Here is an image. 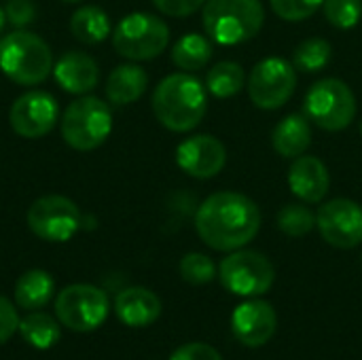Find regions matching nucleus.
<instances>
[{
    "instance_id": "1",
    "label": "nucleus",
    "mask_w": 362,
    "mask_h": 360,
    "mask_svg": "<svg viewBox=\"0 0 362 360\" xmlns=\"http://www.w3.org/2000/svg\"><path fill=\"white\" fill-rule=\"evenodd\" d=\"M195 231L212 250L233 252L259 236L261 210L244 193L218 191L199 204L195 212Z\"/></svg>"
},
{
    "instance_id": "2",
    "label": "nucleus",
    "mask_w": 362,
    "mask_h": 360,
    "mask_svg": "<svg viewBox=\"0 0 362 360\" xmlns=\"http://www.w3.org/2000/svg\"><path fill=\"white\" fill-rule=\"evenodd\" d=\"M157 121L176 134L195 129L208 110V89L191 72H174L159 81L151 100Z\"/></svg>"
},
{
    "instance_id": "3",
    "label": "nucleus",
    "mask_w": 362,
    "mask_h": 360,
    "mask_svg": "<svg viewBox=\"0 0 362 360\" xmlns=\"http://www.w3.org/2000/svg\"><path fill=\"white\" fill-rule=\"evenodd\" d=\"M202 19L212 42L235 47L261 32L265 8L261 0H206Z\"/></svg>"
},
{
    "instance_id": "4",
    "label": "nucleus",
    "mask_w": 362,
    "mask_h": 360,
    "mask_svg": "<svg viewBox=\"0 0 362 360\" xmlns=\"http://www.w3.org/2000/svg\"><path fill=\"white\" fill-rule=\"evenodd\" d=\"M0 70L17 85H40L53 72L51 47L38 34L15 30L0 38Z\"/></svg>"
},
{
    "instance_id": "5",
    "label": "nucleus",
    "mask_w": 362,
    "mask_h": 360,
    "mask_svg": "<svg viewBox=\"0 0 362 360\" xmlns=\"http://www.w3.org/2000/svg\"><path fill=\"white\" fill-rule=\"evenodd\" d=\"M64 142L74 151H93L112 132V110L95 95H81L66 106L59 117Z\"/></svg>"
},
{
    "instance_id": "6",
    "label": "nucleus",
    "mask_w": 362,
    "mask_h": 360,
    "mask_svg": "<svg viewBox=\"0 0 362 360\" xmlns=\"http://www.w3.org/2000/svg\"><path fill=\"white\" fill-rule=\"evenodd\" d=\"M115 51L129 62H148L159 57L170 42L168 23L151 13L125 15L110 34Z\"/></svg>"
},
{
    "instance_id": "7",
    "label": "nucleus",
    "mask_w": 362,
    "mask_h": 360,
    "mask_svg": "<svg viewBox=\"0 0 362 360\" xmlns=\"http://www.w3.org/2000/svg\"><path fill=\"white\" fill-rule=\"evenodd\" d=\"M305 117L325 132H341L356 119L358 104L348 83L329 76L316 81L303 102Z\"/></svg>"
},
{
    "instance_id": "8",
    "label": "nucleus",
    "mask_w": 362,
    "mask_h": 360,
    "mask_svg": "<svg viewBox=\"0 0 362 360\" xmlns=\"http://www.w3.org/2000/svg\"><path fill=\"white\" fill-rule=\"evenodd\" d=\"M221 284L238 297H263L276 282L274 263L259 250H233L218 265Z\"/></svg>"
},
{
    "instance_id": "9",
    "label": "nucleus",
    "mask_w": 362,
    "mask_h": 360,
    "mask_svg": "<svg viewBox=\"0 0 362 360\" xmlns=\"http://www.w3.org/2000/svg\"><path fill=\"white\" fill-rule=\"evenodd\" d=\"M110 303L102 289L93 284H70L55 299L57 320L74 333H91L108 318Z\"/></svg>"
},
{
    "instance_id": "10",
    "label": "nucleus",
    "mask_w": 362,
    "mask_h": 360,
    "mask_svg": "<svg viewBox=\"0 0 362 360\" xmlns=\"http://www.w3.org/2000/svg\"><path fill=\"white\" fill-rule=\"evenodd\" d=\"M250 102L261 110L282 108L295 93L297 68L284 57H265L248 74L246 81Z\"/></svg>"
},
{
    "instance_id": "11",
    "label": "nucleus",
    "mask_w": 362,
    "mask_h": 360,
    "mask_svg": "<svg viewBox=\"0 0 362 360\" xmlns=\"http://www.w3.org/2000/svg\"><path fill=\"white\" fill-rule=\"evenodd\" d=\"M30 231L53 244H62L74 238L83 225L78 206L66 195H42L28 208L25 214Z\"/></svg>"
},
{
    "instance_id": "12",
    "label": "nucleus",
    "mask_w": 362,
    "mask_h": 360,
    "mask_svg": "<svg viewBox=\"0 0 362 360\" xmlns=\"http://www.w3.org/2000/svg\"><path fill=\"white\" fill-rule=\"evenodd\" d=\"M316 227L329 246L356 248L362 244V206L346 197L329 199L316 212Z\"/></svg>"
},
{
    "instance_id": "13",
    "label": "nucleus",
    "mask_w": 362,
    "mask_h": 360,
    "mask_svg": "<svg viewBox=\"0 0 362 360\" xmlns=\"http://www.w3.org/2000/svg\"><path fill=\"white\" fill-rule=\"evenodd\" d=\"M57 121H59V104L49 91L42 89H32L19 95L8 110L11 129L25 140H38L47 136Z\"/></svg>"
},
{
    "instance_id": "14",
    "label": "nucleus",
    "mask_w": 362,
    "mask_h": 360,
    "mask_svg": "<svg viewBox=\"0 0 362 360\" xmlns=\"http://www.w3.org/2000/svg\"><path fill=\"white\" fill-rule=\"evenodd\" d=\"M176 163L185 174L208 180L218 176L227 166V149L216 136L199 134L178 144Z\"/></svg>"
},
{
    "instance_id": "15",
    "label": "nucleus",
    "mask_w": 362,
    "mask_h": 360,
    "mask_svg": "<svg viewBox=\"0 0 362 360\" xmlns=\"http://www.w3.org/2000/svg\"><path fill=\"white\" fill-rule=\"evenodd\" d=\"M278 314L272 303L252 297L240 303L231 314V331L246 348H261L276 335Z\"/></svg>"
},
{
    "instance_id": "16",
    "label": "nucleus",
    "mask_w": 362,
    "mask_h": 360,
    "mask_svg": "<svg viewBox=\"0 0 362 360\" xmlns=\"http://www.w3.org/2000/svg\"><path fill=\"white\" fill-rule=\"evenodd\" d=\"M288 187L295 197L305 204H322L331 189V174L322 159L301 155L288 168Z\"/></svg>"
},
{
    "instance_id": "17",
    "label": "nucleus",
    "mask_w": 362,
    "mask_h": 360,
    "mask_svg": "<svg viewBox=\"0 0 362 360\" xmlns=\"http://www.w3.org/2000/svg\"><path fill=\"white\" fill-rule=\"evenodd\" d=\"M53 76L57 85L74 95H85L93 91L100 83V68L93 57H89L83 51H68L64 53L55 68Z\"/></svg>"
},
{
    "instance_id": "18",
    "label": "nucleus",
    "mask_w": 362,
    "mask_h": 360,
    "mask_svg": "<svg viewBox=\"0 0 362 360\" xmlns=\"http://www.w3.org/2000/svg\"><path fill=\"white\" fill-rule=\"evenodd\" d=\"M115 312L127 327H148L161 316V299L142 286H129L115 299Z\"/></svg>"
},
{
    "instance_id": "19",
    "label": "nucleus",
    "mask_w": 362,
    "mask_h": 360,
    "mask_svg": "<svg viewBox=\"0 0 362 360\" xmlns=\"http://www.w3.org/2000/svg\"><path fill=\"white\" fill-rule=\"evenodd\" d=\"M274 151L286 159H297L308 153L312 146V121L301 115L293 112L286 115L272 132Z\"/></svg>"
},
{
    "instance_id": "20",
    "label": "nucleus",
    "mask_w": 362,
    "mask_h": 360,
    "mask_svg": "<svg viewBox=\"0 0 362 360\" xmlns=\"http://www.w3.org/2000/svg\"><path fill=\"white\" fill-rule=\"evenodd\" d=\"M148 87V74L138 64H121L106 79V98L112 106L134 104L144 95Z\"/></svg>"
},
{
    "instance_id": "21",
    "label": "nucleus",
    "mask_w": 362,
    "mask_h": 360,
    "mask_svg": "<svg viewBox=\"0 0 362 360\" xmlns=\"http://www.w3.org/2000/svg\"><path fill=\"white\" fill-rule=\"evenodd\" d=\"M70 32L83 45H98L112 34V25L104 8L83 4L70 17Z\"/></svg>"
},
{
    "instance_id": "22",
    "label": "nucleus",
    "mask_w": 362,
    "mask_h": 360,
    "mask_svg": "<svg viewBox=\"0 0 362 360\" xmlns=\"http://www.w3.org/2000/svg\"><path fill=\"white\" fill-rule=\"evenodd\" d=\"M55 282L45 269L25 272L15 284V303L28 312L45 308L53 297Z\"/></svg>"
},
{
    "instance_id": "23",
    "label": "nucleus",
    "mask_w": 362,
    "mask_h": 360,
    "mask_svg": "<svg viewBox=\"0 0 362 360\" xmlns=\"http://www.w3.org/2000/svg\"><path fill=\"white\" fill-rule=\"evenodd\" d=\"M212 55H214L212 40L197 32L180 36L176 45L172 47V62L182 72H195V70L206 68Z\"/></svg>"
},
{
    "instance_id": "24",
    "label": "nucleus",
    "mask_w": 362,
    "mask_h": 360,
    "mask_svg": "<svg viewBox=\"0 0 362 360\" xmlns=\"http://www.w3.org/2000/svg\"><path fill=\"white\" fill-rule=\"evenodd\" d=\"M246 85L244 68L238 62L225 59L214 64L206 74V89L218 100H227L238 95Z\"/></svg>"
},
{
    "instance_id": "25",
    "label": "nucleus",
    "mask_w": 362,
    "mask_h": 360,
    "mask_svg": "<svg viewBox=\"0 0 362 360\" xmlns=\"http://www.w3.org/2000/svg\"><path fill=\"white\" fill-rule=\"evenodd\" d=\"M25 344H30L36 350H49L59 342V325L55 318L42 312H32L23 320H19L17 329Z\"/></svg>"
},
{
    "instance_id": "26",
    "label": "nucleus",
    "mask_w": 362,
    "mask_h": 360,
    "mask_svg": "<svg viewBox=\"0 0 362 360\" xmlns=\"http://www.w3.org/2000/svg\"><path fill=\"white\" fill-rule=\"evenodd\" d=\"M333 47L327 38L312 36L299 42L293 51V66L301 72H320L331 62Z\"/></svg>"
},
{
    "instance_id": "27",
    "label": "nucleus",
    "mask_w": 362,
    "mask_h": 360,
    "mask_svg": "<svg viewBox=\"0 0 362 360\" xmlns=\"http://www.w3.org/2000/svg\"><path fill=\"white\" fill-rule=\"evenodd\" d=\"M276 225L288 238H305L316 227V212H312V208L305 202L286 204L280 208Z\"/></svg>"
},
{
    "instance_id": "28",
    "label": "nucleus",
    "mask_w": 362,
    "mask_h": 360,
    "mask_svg": "<svg viewBox=\"0 0 362 360\" xmlns=\"http://www.w3.org/2000/svg\"><path fill=\"white\" fill-rule=\"evenodd\" d=\"M180 278L191 284V286H204V284H210L214 278H216V265L214 261L204 255V252H189L180 259Z\"/></svg>"
},
{
    "instance_id": "29",
    "label": "nucleus",
    "mask_w": 362,
    "mask_h": 360,
    "mask_svg": "<svg viewBox=\"0 0 362 360\" xmlns=\"http://www.w3.org/2000/svg\"><path fill=\"white\" fill-rule=\"evenodd\" d=\"M322 11L327 21L337 30H352L362 17V0H325Z\"/></svg>"
},
{
    "instance_id": "30",
    "label": "nucleus",
    "mask_w": 362,
    "mask_h": 360,
    "mask_svg": "<svg viewBox=\"0 0 362 360\" xmlns=\"http://www.w3.org/2000/svg\"><path fill=\"white\" fill-rule=\"evenodd\" d=\"M325 0H269L272 11L284 21H305L318 8H322Z\"/></svg>"
},
{
    "instance_id": "31",
    "label": "nucleus",
    "mask_w": 362,
    "mask_h": 360,
    "mask_svg": "<svg viewBox=\"0 0 362 360\" xmlns=\"http://www.w3.org/2000/svg\"><path fill=\"white\" fill-rule=\"evenodd\" d=\"M4 13H6V21L19 30L36 19V6L32 4V0H8Z\"/></svg>"
},
{
    "instance_id": "32",
    "label": "nucleus",
    "mask_w": 362,
    "mask_h": 360,
    "mask_svg": "<svg viewBox=\"0 0 362 360\" xmlns=\"http://www.w3.org/2000/svg\"><path fill=\"white\" fill-rule=\"evenodd\" d=\"M155 8L168 17H189L199 11L206 0H151Z\"/></svg>"
},
{
    "instance_id": "33",
    "label": "nucleus",
    "mask_w": 362,
    "mask_h": 360,
    "mask_svg": "<svg viewBox=\"0 0 362 360\" xmlns=\"http://www.w3.org/2000/svg\"><path fill=\"white\" fill-rule=\"evenodd\" d=\"M170 360H223V356L218 354V350L216 348H212V346H208V344H199V342H195V344H185V346H180Z\"/></svg>"
},
{
    "instance_id": "34",
    "label": "nucleus",
    "mask_w": 362,
    "mask_h": 360,
    "mask_svg": "<svg viewBox=\"0 0 362 360\" xmlns=\"http://www.w3.org/2000/svg\"><path fill=\"white\" fill-rule=\"evenodd\" d=\"M19 329V316H17V310L15 306L0 295V346L4 342H8L15 331Z\"/></svg>"
},
{
    "instance_id": "35",
    "label": "nucleus",
    "mask_w": 362,
    "mask_h": 360,
    "mask_svg": "<svg viewBox=\"0 0 362 360\" xmlns=\"http://www.w3.org/2000/svg\"><path fill=\"white\" fill-rule=\"evenodd\" d=\"M4 25H6V13H4V8L0 6V32L4 30Z\"/></svg>"
},
{
    "instance_id": "36",
    "label": "nucleus",
    "mask_w": 362,
    "mask_h": 360,
    "mask_svg": "<svg viewBox=\"0 0 362 360\" xmlns=\"http://www.w3.org/2000/svg\"><path fill=\"white\" fill-rule=\"evenodd\" d=\"M62 2H66V4H78V2H83V0H62Z\"/></svg>"
},
{
    "instance_id": "37",
    "label": "nucleus",
    "mask_w": 362,
    "mask_h": 360,
    "mask_svg": "<svg viewBox=\"0 0 362 360\" xmlns=\"http://www.w3.org/2000/svg\"><path fill=\"white\" fill-rule=\"evenodd\" d=\"M361 134H362V119H361Z\"/></svg>"
}]
</instances>
